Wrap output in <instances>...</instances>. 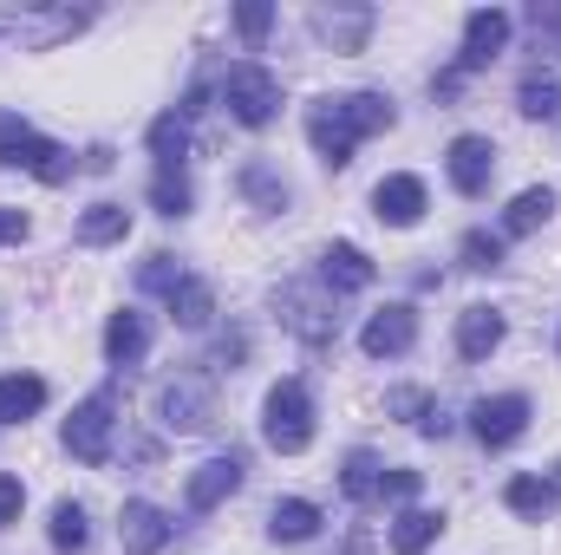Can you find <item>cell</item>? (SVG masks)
<instances>
[{"mask_svg": "<svg viewBox=\"0 0 561 555\" xmlns=\"http://www.w3.org/2000/svg\"><path fill=\"white\" fill-rule=\"evenodd\" d=\"M46 406V380L39 373H0V424H26Z\"/></svg>", "mask_w": 561, "mask_h": 555, "instance_id": "18", "label": "cell"}, {"mask_svg": "<svg viewBox=\"0 0 561 555\" xmlns=\"http://www.w3.org/2000/svg\"><path fill=\"white\" fill-rule=\"evenodd\" d=\"M463 269H477V275H496V269H503V236H490V229H470V236H463Z\"/></svg>", "mask_w": 561, "mask_h": 555, "instance_id": "31", "label": "cell"}, {"mask_svg": "<svg viewBox=\"0 0 561 555\" xmlns=\"http://www.w3.org/2000/svg\"><path fill=\"white\" fill-rule=\"evenodd\" d=\"M470 431H477V444H490V451L516 444V438L529 431V399H523V393H496V399H477V406H470Z\"/></svg>", "mask_w": 561, "mask_h": 555, "instance_id": "8", "label": "cell"}, {"mask_svg": "<svg viewBox=\"0 0 561 555\" xmlns=\"http://www.w3.org/2000/svg\"><path fill=\"white\" fill-rule=\"evenodd\" d=\"M424 209H431V196H424V177H412V170H399V177H379V190H373V216H379V223H392V229H412Z\"/></svg>", "mask_w": 561, "mask_h": 555, "instance_id": "13", "label": "cell"}, {"mask_svg": "<svg viewBox=\"0 0 561 555\" xmlns=\"http://www.w3.org/2000/svg\"><path fill=\"white\" fill-rule=\"evenodd\" d=\"M275 314L280 327L307 347H333L340 340V307H333V287L327 281H287L275 287Z\"/></svg>", "mask_w": 561, "mask_h": 555, "instance_id": "2", "label": "cell"}, {"mask_svg": "<svg viewBox=\"0 0 561 555\" xmlns=\"http://www.w3.org/2000/svg\"><path fill=\"white\" fill-rule=\"evenodd\" d=\"M392 99L386 92H340V99H313L307 105V144L320 150L327 170H346L353 163V144L373 138V132H392Z\"/></svg>", "mask_w": 561, "mask_h": 555, "instance_id": "1", "label": "cell"}, {"mask_svg": "<svg viewBox=\"0 0 561 555\" xmlns=\"http://www.w3.org/2000/svg\"><path fill=\"white\" fill-rule=\"evenodd\" d=\"M373 256L366 249H353V242H333L327 256H320V281L333 287V294H359V287H373Z\"/></svg>", "mask_w": 561, "mask_h": 555, "instance_id": "16", "label": "cell"}, {"mask_svg": "<svg viewBox=\"0 0 561 555\" xmlns=\"http://www.w3.org/2000/svg\"><path fill=\"white\" fill-rule=\"evenodd\" d=\"M503 503H510L516 517L542 523V517L556 510V484H549V477H510V484H503Z\"/></svg>", "mask_w": 561, "mask_h": 555, "instance_id": "23", "label": "cell"}, {"mask_svg": "<svg viewBox=\"0 0 561 555\" xmlns=\"http://www.w3.org/2000/svg\"><path fill=\"white\" fill-rule=\"evenodd\" d=\"M340 490H346L353 503L386 497V464H379L373 451H346V464H340Z\"/></svg>", "mask_w": 561, "mask_h": 555, "instance_id": "20", "label": "cell"}, {"mask_svg": "<svg viewBox=\"0 0 561 555\" xmlns=\"http://www.w3.org/2000/svg\"><path fill=\"white\" fill-rule=\"evenodd\" d=\"M0 163L7 170H33L39 183H66L72 177V150L53 138H39L26 118H13V112H0Z\"/></svg>", "mask_w": 561, "mask_h": 555, "instance_id": "3", "label": "cell"}, {"mask_svg": "<svg viewBox=\"0 0 561 555\" xmlns=\"http://www.w3.org/2000/svg\"><path fill=\"white\" fill-rule=\"evenodd\" d=\"M516 112H523V118L556 125V118H561V79H556V72H523V86H516Z\"/></svg>", "mask_w": 561, "mask_h": 555, "instance_id": "21", "label": "cell"}, {"mask_svg": "<svg viewBox=\"0 0 561 555\" xmlns=\"http://www.w3.org/2000/svg\"><path fill=\"white\" fill-rule=\"evenodd\" d=\"M7 242H26V216L20 209H0V249Z\"/></svg>", "mask_w": 561, "mask_h": 555, "instance_id": "36", "label": "cell"}, {"mask_svg": "<svg viewBox=\"0 0 561 555\" xmlns=\"http://www.w3.org/2000/svg\"><path fill=\"white\" fill-rule=\"evenodd\" d=\"M20 503H26V484L20 477H0V530L20 523Z\"/></svg>", "mask_w": 561, "mask_h": 555, "instance_id": "33", "label": "cell"}, {"mask_svg": "<svg viewBox=\"0 0 561 555\" xmlns=\"http://www.w3.org/2000/svg\"><path fill=\"white\" fill-rule=\"evenodd\" d=\"M222 105H229L236 125L262 132V125L280 112V79L262 66V59H236V66L222 72Z\"/></svg>", "mask_w": 561, "mask_h": 555, "instance_id": "4", "label": "cell"}, {"mask_svg": "<svg viewBox=\"0 0 561 555\" xmlns=\"http://www.w3.org/2000/svg\"><path fill=\"white\" fill-rule=\"evenodd\" d=\"M386 490H392V497H419V471H392Z\"/></svg>", "mask_w": 561, "mask_h": 555, "instance_id": "37", "label": "cell"}, {"mask_svg": "<svg viewBox=\"0 0 561 555\" xmlns=\"http://www.w3.org/2000/svg\"><path fill=\"white\" fill-rule=\"evenodd\" d=\"M386 406H392V412H399V418H424V412H431V399H424L419 386H399V393H392Z\"/></svg>", "mask_w": 561, "mask_h": 555, "instance_id": "35", "label": "cell"}, {"mask_svg": "<svg viewBox=\"0 0 561 555\" xmlns=\"http://www.w3.org/2000/svg\"><path fill=\"white\" fill-rule=\"evenodd\" d=\"M183 150H190V118H183V112H163V118L150 125V157H157V170H183Z\"/></svg>", "mask_w": 561, "mask_h": 555, "instance_id": "24", "label": "cell"}, {"mask_svg": "<svg viewBox=\"0 0 561 555\" xmlns=\"http://www.w3.org/2000/svg\"><path fill=\"white\" fill-rule=\"evenodd\" d=\"M556 497H561V464H556Z\"/></svg>", "mask_w": 561, "mask_h": 555, "instance_id": "39", "label": "cell"}, {"mask_svg": "<svg viewBox=\"0 0 561 555\" xmlns=\"http://www.w3.org/2000/svg\"><path fill=\"white\" fill-rule=\"evenodd\" d=\"M138 281L144 287H150V294H163V301H170V294H176V287H183V269H176V256H150V262H144L138 269Z\"/></svg>", "mask_w": 561, "mask_h": 555, "instance_id": "32", "label": "cell"}, {"mask_svg": "<svg viewBox=\"0 0 561 555\" xmlns=\"http://www.w3.org/2000/svg\"><path fill=\"white\" fill-rule=\"evenodd\" d=\"M236 183H242V196H249L255 209H268V216L287 209V183H280L268 163H242V177H236Z\"/></svg>", "mask_w": 561, "mask_h": 555, "instance_id": "27", "label": "cell"}, {"mask_svg": "<svg viewBox=\"0 0 561 555\" xmlns=\"http://www.w3.org/2000/svg\"><path fill=\"white\" fill-rule=\"evenodd\" d=\"M85 543H92V523H85V510H79L72 497H59V503H53V550H59V555H79Z\"/></svg>", "mask_w": 561, "mask_h": 555, "instance_id": "29", "label": "cell"}, {"mask_svg": "<svg viewBox=\"0 0 561 555\" xmlns=\"http://www.w3.org/2000/svg\"><path fill=\"white\" fill-rule=\"evenodd\" d=\"M262 438L275 444L280 457H300V451L313 444V399H307L300 380H280L275 393H268V406H262Z\"/></svg>", "mask_w": 561, "mask_h": 555, "instance_id": "5", "label": "cell"}, {"mask_svg": "<svg viewBox=\"0 0 561 555\" xmlns=\"http://www.w3.org/2000/svg\"><path fill=\"white\" fill-rule=\"evenodd\" d=\"M444 170H450V190H457V196H483L490 177H496V144L477 138V132H463V138H450Z\"/></svg>", "mask_w": 561, "mask_h": 555, "instance_id": "11", "label": "cell"}, {"mask_svg": "<svg viewBox=\"0 0 561 555\" xmlns=\"http://www.w3.org/2000/svg\"><path fill=\"white\" fill-rule=\"evenodd\" d=\"M242 471H249V464H242L236 451H229V457H209V464H196V471H190V490H183V503H190L196 517H203V510H216V503H229V497L242 490Z\"/></svg>", "mask_w": 561, "mask_h": 555, "instance_id": "12", "label": "cell"}, {"mask_svg": "<svg viewBox=\"0 0 561 555\" xmlns=\"http://www.w3.org/2000/svg\"><path fill=\"white\" fill-rule=\"evenodd\" d=\"M112 424H118V393L105 386L85 406H72V418H66V451L79 464H105L112 457Z\"/></svg>", "mask_w": 561, "mask_h": 555, "instance_id": "6", "label": "cell"}, {"mask_svg": "<svg viewBox=\"0 0 561 555\" xmlns=\"http://www.w3.org/2000/svg\"><path fill=\"white\" fill-rule=\"evenodd\" d=\"M209 412H216V386H209V373L183 366L176 380H163V393H157V418H163L170 431H203Z\"/></svg>", "mask_w": 561, "mask_h": 555, "instance_id": "7", "label": "cell"}, {"mask_svg": "<svg viewBox=\"0 0 561 555\" xmlns=\"http://www.w3.org/2000/svg\"><path fill=\"white\" fill-rule=\"evenodd\" d=\"M313 530H320V510L307 497H287V503H275V517H268V536L275 543H307Z\"/></svg>", "mask_w": 561, "mask_h": 555, "instance_id": "25", "label": "cell"}, {"mask_svg": "<svg viewBox=\"0 0 561 555\" xmlns=\"http://www.w3.org/2000/svg\"><path fill=\"white\" fill-rule=\"evenodd\" d=\"M144 353H150V320H144L138 307H118L105 320V360L112 366H138Z\"/></svg>", "mask_w": 561, "mask_h": 555, "instance_id": "15", "label": "cell"}, {"mask_svg": "<svg viewBox=\"0 0 561 555\" xmlns=\"http://www.w3.org/2000/svg\"><path fill=\"white\" fill-rule=\"evenodd\" d=\"M236 26H242L249 39H262V33L275 26V7H262V0H255V7H242V13H236Z\"/></svg>", "mask_w": 561, "mask_h": 555, "instance_id": "34", "label": "cell"}, {"mask_svg": "<svg viewBox=\"0 0 561 555\" xmlns=\"http://www.w3.org/2000/svg\"><path fill=\"white\" fill-rule=\"evenodd\" d=\"M209 314H216V294H209V281H183L176 294H170V320L176 327H209Z\"/></svg>", "mask_w": 561, "mask_h": 555, "instance_id": "28", "label": "cell"}, {"mask_svg": "<svg viewBox=\"0 0 561 555\" xmlns=\"http://www.w3.org/2000/svg\"><path fill=\"white\" fill-rule=\"evenodd\" d=\"M412 340H419V314H412L405 301L379 307V314L359 327V347H366V360H399V353H412Z\"/></svg>", "mask_w": 561, "mask_h": 555, "instance_id": "10", "label": "cell"}, {"mask_svg": "<svg viewBox=\"0 0 561 555\" xmlns=\"http://www.w3.org/2000/svg\"><path fill=\"white\" fill-rule=\"evenodd\" d=\"M437 530H444V517L437 510H405L399 523H392V550L399 555H424L437 543Z\"/></svg>", "mask_w": 561, "mask_h": 555, "instance_id": "26", "label": "cell"}, {"mask_svg": "<svg viewBox=\"0 0 561 555\" xmlns=\"http://www.w3.org/2000/svg\"><path fill=\"white\" fill-rule=\"evenodd\" d=\"M503 46H510V13H503V7H477V13L463 20V53H457L450 72H457V79H463V72H483Z\"/></svg>", "mask_w": 561, "mask_h": 555, "instance_id": "9", "label": "cell"}, {"mask_svg": "<svg viewBox=\"0 0 561 555\" xmlns=\"http://www.w3.org/2000/svg\"><path fill=\"white\" fill-rule=\"evenodd\" d=\"M125 236H131V209H125V203H92V209L79 216V242H85V249L125 242Z\"/></svg>", "mask_w": 561, "mask_h": 555, "instance_id": "19", "label": "cell"}, {"mask_svg": "<svg viewBox=\"0 0 561 555\" xmlns=\"http://www.w3.org/2000/svg\"><path fill=\"white\" fill-rule=\"evenodd\" d=\"M503 347V314L496 307H463L457 314V353L463 360H490Z\"/></svg>", "mask_w": 561, "mask_h": 555, "instance_id": "17", "label": "cell"}, {"mask_svg": "<svg viewBox=\"0 0 561 555\" xmlns=\"http://www.w3.org/2000/svg\"><path fill=\"white\" fill-rule=\"evenodd\" d=\"M549 216H556V190L536 183V190H523V196L503 209V236H529V229H542Z\"/></svg>", "mask_w": 561, "mask_h": 555, "instance_id": "22", "label": "cell"}, {"mask_svg": "<svg viewBox=\"0 0 561 555\" xmlns=\"http://www.w3.org/2000/svg\"><path fill=\"white\" fill-rule=\"evenodd\" d=\"M419 431H424V438H444V431H450V412H444V406H431V412L419 418Z\"/></svg>", "mask_w": 561, "mask_h": 555, "instance_id": "38", "label": "cell"}, {"mask_svg": "<svg viewBox=\"0 0 561 555\" xmlns=\"http://www.w3.org/2000/svg\"><path fill=\"white\" fill-rule=\"evenodd\" d=\"M150 203H157V216H190V177L183 170H157L150 177Z\"/></svg>", "mask_w": 561, "mask_h": 555, "instance_id": "30", "label": "cell"}, {"mask_svg": "<svg viewBox=\"0 0 561 555\" xmlns=\"http://www.w3.org/2000/svg\"><path fill=\"white\" fill-rule=\"evenodd\" d=\"M176 536V523L157 510V503H144V497H131L125 510H118V543H125V555H157L163 543Z\"/></svg>", "mask_w": 561, "mask_h": 555, "instance_id": "14", "label": "cell"}]
</instances>
